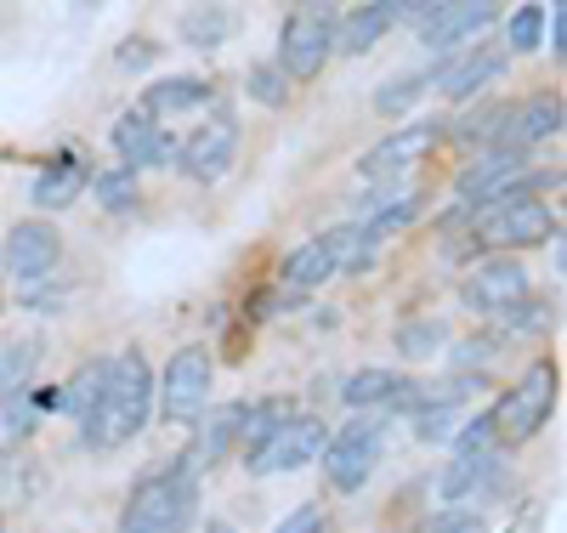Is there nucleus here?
<instances>
[{"instance_id":"obj_36","label":"nucleus","mask_w":567,"mask_h":533,"mask_svg":"<svg viewBox=\"0 0 567 533\" xmlns=\"http://www.w3.org/2000/svg\"><path fill=\"white\" fill-rule=\"evenodd\" d=\"M545 45L561 58L567 52V7H556V12H545Z\"/></svg>"},{"instance_id":"obj_32","label":"nucleus","mask_w":567,"mask_h":533,"mask_svg":"<svg viewBox=\"0 0 567 533\" xmlns=\"http://www.w3.org/2000/svg\"><path fill=\"white\" fill-rule=\"evenodd\" d=\"M494 449H499V438H494V420H488V414H471V420L454 431V454H460V460L494 454Z\"/></svg>"},{"instance_id":"obj_4","label":"nucleus","mask_w":567,"mask_h":533,"mask_svg":"<svg viewBox=\"0 0 567 533\" xmlns=\"http://www.w3.org/2000/svg\"><path fill=\"white\" fill-rule=\"evenodd\" d=\"M556 392H561V369L556 363H534L523 380L511 386V392L488 409V420H494V438L499 443H528V438H539L545 431V420L556 414Z\"/></svg>"},{"instance_id":"obj_16","label":"nucleus","mask_w":567,"mask_h":533,"mask_svg":"<svg viewBox=\"0 0 567 533\" xmlns=\"http://www.w3.org/2000/svg\"><path fill=\"white\" fill-rule=\"evenodd\" d=\"M347 245H352V227L318 233V238H307V245H296L290 262H284V284H296V289H318V284H329V278L347 267Z\"/></svg>"},{"instance_id":"obj_30","label":"nucleus","mask_w":567,"mask_h":533,"mask_svg":"<svg viewBox=\"0 0 567 533\" xmlns=\"http://www.w3.org/2000/svg\"><path fill=\"white\" fill-rule=\"evenodd\" d=\"M460 426H465L460 403H432V409H414V438H420V443H449Z\"/></svg>"},{"instance_id":"obj_23","label":"nucleus","mask_w":567,"mask_h":533,"mask_svg":"<svg viewBox=\"0 0 567 533\" xmlns=\"http://www.w3.org/2000/svg\"><path fill=\"white\" fill-rule=\"evenodd\" d=\"M103 380H109V363H103V358L80 363V369L58 386V392H52V409H63V414L85 420V414H91V403H97V392H103Z\"/></svg>"},{"instance_id":"obj_14","label":"nucleus","mask_w":567,"mask_h":533,"mask_svg":"<svg viewBox=\"0 0 567 533\" xmlns=\"http://www.w3.org/2000/svg\"><path fill=\"white\" fill-rule=\"evenodd\" d=\"M437 136H443V125H437V120L403 125V131H392L386 142H374V148L358 160V171H363L369 182H392V176H403L409 165H420L425 154H432V148H437Z\"/></svg>"},{"instance_id":"obj_7","label":"nucleus","mask_w":567,"mask_h":533,"mask_svg":"<svg viewBox=\"0 0 567 533\" xmlns=\"http://www.w3.org/2000/svg\"><path fill=\"white\" fill-rule=\"evenodd\" d=\"M323 443H329V426L318 414H284L261 443H250L245 465H250V476H284V471L312 465L323 454Z\"/></svg>"},{"instance_id":"obj_35","label":"nucleus","mask_w":567,"mask_h":533,"mask_svg":"<svg viewBox=\"0 0 567 533\" xmlns=\"http://www.w3.org/2000/svg\"><path fill=\"white\" fill-rule=\"evenodd\" d=\"M323 527H329V522H323V511H318V505H296L290 516H284V527H278V533H323Z\"/></svg>"},{"instance_id":"obj_13","label":"nucleus","mask_w":567,"mask_h":533,"mask_svg":"<svg viewBox=\"0 0 567 533\" xmlns=\"http://www.w3.org/2000/svg\"><path fill=\"white\" fill-rule=\"evenodd\" d=\"M63 262V233L45 222V216H29V222H12L7 233V250H0V267L12 278H45Z\"/></svg>"},{"instance_id":"obj_25","label":"nucleus","mask_w":567,"mask_h":533,"mask_svg":"<svg viewBox=\"0 0 567 533\" xmlns=\"http://www.w3.org/2000/svg\"><path fill=\"white\" fill-rule=\"evenodd\" d=\"M239 431H245V403H227V409H216V414L205 420V431H199L194 465H210V460H221L233 443H239Z\"/></svg>"},{"instance_id":"obj_37","label":"nucleus","mask_w":567,"mask_h":533,"mask_svg":"<svg viewBox=\"0 0 567 533\" xmlns=\"http://www.w3.org/2000/svg\"><path fill=\"white\" fill-rule=\"evenodd\" d=\"M205 533H233V527H227V522H210V527H205Z\"/></svg>"},{"instance_id":"obj_2","label":"nucleus","mask_w":567,"mask_h":533,"mask_svg":"<svg viewBox=\"0 0 567 533\" xmlns=\"http://www.w3.org/2000/svg\"><path fill=\"white\" fill-rule=\"evenodd\" d=\"M194 516H199V465L194 454H182L131 489L120 533H194Z\"/></svg>"},{"instance_id":"obj_10","label":"nucleus","mask_w":567,"mask_h":533,"mask_svg":"<svg viewBox=\"0 0 567 533\" xmlns=\"http://www.w3.org/2000/svg\"><path fill=\"white\" fill-rule=\"evenodd\" d=\"M460 301L477 312V318H511L523 301H534V284H528V267L516 256H494L488 267H477L465 278Z\"/></svg>"},{"instance_id":"obj_5","label":"nucleus","mask_w":567,"mask_h":533,"mask_svg":"<svg viewBox=\"0 0 567 533\" xmlns=\"http://www.w3.org/2000/svg\"><path fill=\"white\" fill-rule=\"evenodd\" d=\"M336 34H341L336 7H296L278 23V63L272 69L284 80H312L329 63V52H336Z\"/></svg>"},{"instance_id":"obj_15","label":"nucleus","mask_w":567,"mask_h":533,"mask_svg":"<svg viewBox=\"0 0 567 533\" xmlns=\"http://www.w3.org/2000/svg\"><path fill=\"white\" fill-rule=\"evenodd\" d=\"M114 154H120L125 171H154V165L176 160V136L159 120H148L142 109H131V114L114 120Z\"/></svg>"},{"instance_id":"obj_21","label":"nucleus","mask_w":567,"mask_h":533,"mask_svg":"<svg viewBox=\"0 0 567 533\" xmlns=\"http://www.w3.org/2000/svg\"><path fill=\"white\" fill-rule=\"evenodd\" d=\"M403 375L398 369H358L347 386H341V398L352 403V409H392L398 398H403Z\"/></svg>"},{"instance_id":"obj_33","label":"nucleus","mask_w":567,"mask_h":533,"mask_svg":"<svg viewBox=\"0 0 567 533\" xmlns=\"http://www.w3.org/2000/svg\"><path fill=\"white\" fill-rule=\"evenodd\" d=\"M245 85H250V96H256V103H267V109H284V103H290V80H284L272 63H256Z\"/></svg>"},{"instance_id":"obj_19","label":"nucleus","mask_w":567,"mask_h":533,"mask_svg":"<svg viewBox=\"0 0 567 533\" xmlns=\"http://www.w3.org/2000/svg\"><path fill=\"white\" fill-rule=\"evenodd\" d=\"M85 182H91L85 154H63V160H52V165H45V171L34 176L29 199H34L40 211H63V205H74L80 193H85Z\"/></svg>"},{"instance_id":"obj_12","label":"nucleus","mask_w":567,"mask_h":533,"mask_svg":"<svg viewBox=\"0 0 567 533\" xmlns=\"http://www.w3.org/2000/svg\"><path fill=\"white\" fill-rule=\"evenodd\" d=\"M561 120H567L561 96L539 91V96H528V103H516V109H499V120H494V148L528 154L534 142H545V136L561 131Z\"/></svg>"},{"instance_id":"obj_24","label":"nucleus","mask_w":567,"mask_h":533,"mask_svg":"<svg viewBox=\"0 0 567 533\" xmlns=\"http://www.w3.org/2000/svg\"><path fill=\"white\" fill-rule=\"evenodd\" d=\"M34 363H40V341H0V409H12L29 392Z\"/></svg>"},{"instance_id":"obj_26","label":"nucleus","mask_w":567,"mask_h":533,"mask_svg":"<svg viewBox=\"0 0 567 533\" xmlns=\"http://www.w3.org/2000/svg\"><path fill=\"white\" fill-rule=\"evenodd\" d=\"M233 29H239V12L233 7H187L182 12V40L187 45H221V40H233Z\"/></svg>"},{"instance_id":"obj_6","label":"nucleus","mask_w":567,"mask_h":533,"mask_svg":"<svg viewBox=\"0 0 567 533\" xmlns=\"http://www.w3.org/2000/svg\"><path fill=\"white\" fill-rule=\"evenodd\" d=\"M210 380H216V363L205 347H176L165 375L154 380V398H159V414L171 426H194L205 409H210Z\"/></svg>"},{"instance_id":"obj_18","label":"nucleus","mask_w":567,"mask_h":533,"mask_svg":"<svg viewBox=\"0 0 567 533\" xmlns=\"http://www.w3.org/2000/svg\"><path fill=\"white\" fill-rule=\"evenodd\" d=\"M210 96H216V85H210L205 74H165V80L148 85V96H142V114L165 125L171 114H199V109H210Z\"/></svg>"},{"instance_id":"obj_34","label":"nucleus","mask_w":567,"mask_h":533,"mask_svg":"<svg viewBox=\"0 0 567 533\" xmlns=\"http://www.w3.org/2000/svg\"><path fill=\"white\" fill-rule=\"evenodd\" d=\"M159 58V45L148 40V34H131V40H120V52H114V63H120V74H142Z\"/></svg>"},{"instance_id":"obj_3","label":"nucleus","mask_w":567,"mask_h":533,"mask_svg":"<svg viewBox=\"0 0 567 533\" xmlns=\"http://www.w3.org/2000/svg\"><path fill=\"white\" fill-rule=\"evenodd\" d=\"M465 238L483 250H534L556 238V216L539 193H505V199L465 211Z\"/></svg>"},{"instance_id":"obj_22","label":"nucleus","mask_w":567,"mask_h":533,"mask_svg":"<svg viewBox=\"0 0 567 533\" xmlns=\"http://www.w3.org/2000/svg\"><path fill=\"white\" fill-rule=\"evenodd\" d=\"M499 454H471V460H454L443 471V494L449 500H477V494H494L499 489Z\"/></svg>"},{"instance_id":"obj_31","label":"nucleus","mask_w":567,"mask_h":533,"mask_svg":"<svg viewBox=\"0 0 567 533\" xmlns=\"http://www.w3.org/2000/svg\"><path fill=\"white\" fill-rule=\"evenodd\" d=\"M425 91H432V74H403V80H386L381 91H374V109H381V114H403L409 103H420Z\"/></svg>"},{"instance_id":"obj_11","label":"nucleus","mask_w":567,"mask_h":533,"mask_svg":"<svg viewBox=\"0 0 567 533\" xmlns=\"http://www.w3.org/2000/svg\"><path fill=\"white\" fill-rule=\"evenodd\" d=\"M233 160H239V120L233 114H210L194 125L187 142H176V165L194 182H221L233 171Z\"/></svg>"},{"instance_id":"obj_27","label":"nucleus","mask_w":567,"mask_h":533,"mask_svg":"<svg viewBox=\"0 0 567 533\" xmlns=\"http://www.w3.org/2000/svg\"><path fill=\"white\" fill-rule=\"evenodd\" d=\"M91 193H97V205L103 211H114V216H125V211H136V171H125V165H114V171H97L91 176Z\"/></svg>"},{"instance_id":"obj_9","label":"nucleus","mask_w":567,"mask_h":533,"mask_svg":"<svg viewBox=\"0 0 567 533\" xmlns=\"http://www.w3.org/2000/svg\"><path fill=\"white\" fill-rule=\"evenodd\" d=\"M403 12L414 18L420 45H432V52H454L460 40L499 23V7H488V0H425V7H403Z\"/></svg>"},{"instance_id":"obj_8","label":"nucleus","mask_w":567,"mask_h":533,"mask_svg":"<svg viewBox=\"0 0 567 533\" xmlns=\"http://www.w3.org/2000/svg\"><path fill=\"white\" fill-rule=\"evenodd\" d=\"M323 476L336 494H358L363 482L374 476V465H381V420H352L341 426L336 438L323 443Z\"/></svg>"},{"instance_id":"obj_29","label":"nucleus","mask_w":567,"mask_h":533,"mask_svg":"<svg viewBox=\"0 0 567 533\" xmlns=\"http://www.w3.org/2000/svg\"><path fill=\"white\" fill-rule=\"evenodd\" d=\"M443 341H449V329H443L437 318H409V324H398V352H403V358H432Z\"/></svg>"},{"instance_id":"obj_20","label":"nucleus","mask_w":567,"mask_h":533,"mask_svg":"<svg viewBox=\"0 0 567 533\" xmlns=\"http://www.w3.org/2000/svg\"><path fill=\"white\" fill-rule=\"evenodd\" d=\"M403 18V7H392V0H374V7H358V12H347L341 18V34H336V45L341 52H369L374 40H386V29Z\"/></svg>"},{"instance_id":"obj_17","label":"nucleus","mask_w":567,"mask_h":533,"mask_svg":"<svg viewBox=\"0 0 567 533\" xmlns=\"http://www.w3.org/2000/svg\"><path fill=\"white\" fill-rule=\"evenodd\" d=\"M505 52L499 45H471V52H460V58H449V63H437L432 69V91H443V96H477L488 80H499L505 74Z\"/></svg>"},{"instance_id":"obj_1","label":"nucleus","mask_w":567,"mask_h":533,"mask_svg":"<svg viewBox=\"0 0 567 533\" xmlns=\"http://www.w3.org/2000/svg\"><path fill=\"white\" fill-rule=\"evenodd\" d=\"M148 409H154V369L136 347H125L120 358H109V380L91 414L80 420V443L91 454H109V449H125L142 426H148Z\"/></svg>"},{"instance_id":"obj_28","label":"nucleus","mask_w":567,"mask_h":533,"mask_svg":"<svg viewBox=\"0 0 567 533\" xmlns=\"http://www.w3.org/2000/svg\"><path fill=\"white\" fill-rule=\"evenodd\" d=\"M534 45H545V7H516L505 18V45L499 52H534Z\"/></svg>"}]
</instances>
